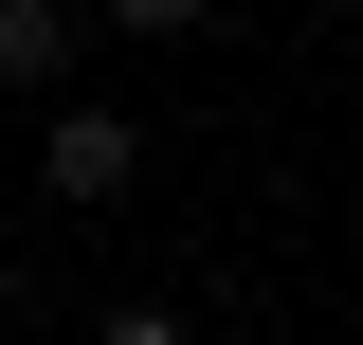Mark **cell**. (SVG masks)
Listing matches in <instances>:
<instances>
[{"label":"cell","mask_w":363,"mask_h":345,"mask_svg":"<svg viewBox=\"0 0 363 345\" xmlns=\"http://www.w3.org/2000/svg\"><path fill=\"white\" fill-rule=\"evenodd\" d=\"M91 18H109V37H200L218 0H91Z\"/></svg>","instance_id":"3957f363"},{"label":"cell","mask_w":363,"mask_h":345,"mask_svg":"<svg viewBox=\"0 0 363 345\" xmlns=\"http://www.w3.org/2000/svg\"><path fill=\"white\" fill-rule=\"evenodd\" d=\"M91 345H182V309H109V327H91Z\"/></svg>","instance_id":"277c9868"},{"label":"cell","mask_w":363,"mask_h":345,"mask_svg":"<svg viewBox=\"0 0 363 345\" xmlns=\"http://www.w3.org/2000/svg\"><path fill=\"white\" fill-rule=\"evenodd\" d=\"M37 182H55V218H109V200L145 182V128L91 109V91H55V109H37Z\"/></svg>","instance_id":"6da1fadb"},{"label":"cell","mask_w":363,"mask_h":345,"mask_svg":"<svg viewBox=\"0 0 363 345\" xmlns=\"http://www.w3.org/2000/svg\"><path fill=\"white\" fill-rule=\"evenodd\" d=\"M327 18H363V0H327Z\"/></svg>","instance_id":"8992f818"},{"label":"cell","mask_w":363,"mask_h":345,"mask_svg":"<svg viewBox=\"0 0 363 345\" xmlns=\"http://www.w3.org/2000/svg\"><path fill=\"white\" fill-rule=\"evenodd\" d=\"M0 309H18V236H0Z\"/></svg>","instance_id":"5b68a950"},{"label":"cell","mask_w":363,"mask_h":345,"mask_svg":"<svg viewBox=\"0 0 363 345\" xmlns=\"http://www.w3.org/2000/svg\"><path fill=\"white\" fill-rule=\"evenodd\" d=\"M0 91H73V0H0Z\"/></svg>","instance_id":"7a4b0ae2"}]
</instances>
